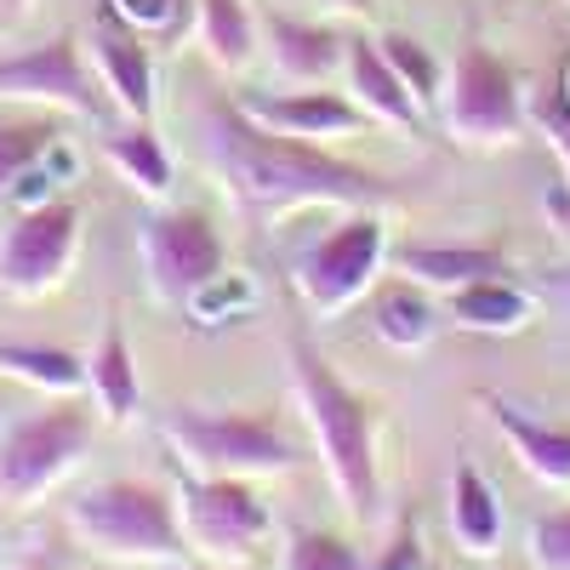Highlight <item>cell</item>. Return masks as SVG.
<instances>
[{
    "label": "cell",
    "mask_w": 570,
    "mask_h": 570,
    "mask_svg": "<svg viewBox=\"0 0 570 570\" xmlns=\"http://www.w3.org/2000/svg\"><path fill=\"white\" fill-rule=\"evenodd\" d=\"M200 142L223 183L228 206L252 228H268L285 212L303 206H337V212H376L389 206V183L320 149L308 137H285L263 120H252L234 98H206L200 109Z\"/></svg>",
    "instance_id": "obj_1"
},
{
    "label": "cell",
    "mask_w": 570,
    "mask_h": 570,
    "mask_svg": "<svg viewBox=\"0 0 570 570\" xmlns=\"http://www.w3.org/2000/svg\"><path fill=\"white\" fill-rule=\"evenodd\" d=\"M285 360H292V383H297V411L308 422L314 456L325 468V485L337 491L354 525L376 519V497H383V473H376V416L383 405L348 389L337 365H331L303 331L285 337Z\"/></svg>",
    "instance_id": "obj_2"
},
{
    "label": "cell",
    "mask_w": 570,
    "mask_h": 570,
    "mask_svg": "<svg viewBox=\"0 0 570 570\" xmlns=\"http://www.w3.org/2000/svg\"><path fill=\"white\" fill-rule=\"evenodd\" d=\"M63 531L109 564H188L177 497L149 480H104L63 502Z\"/></svg>",
    "instance_id": "obj_3"
},
{
    "label": "cell",
    "mask_w": 570,
    "mask_h": 570,
    "mask_svg": "<svg viewBox=\"0 0 570 570\" xmlns=\"http://www.w3.org/2000/svg\"><path fill=\"white\" fill-rule=\"evenodd\" d=\"M160 440L183 468L223 473V480H268V473H292L303 462V445L285 434L274 411L240 405H171L160 416Z\"/></svg>",
    "instance_id": "obj_4"
},
{
    "label": "cell",
    "mask_w": 570,
    "mask_h": 570,
    "mask_svg": "<svg viewBox=\"0 0 570 570\" xmlns=\"http://www.w3.org/2000/svg\"><path fill=\"white\" fill-rule=\"evenodd\" d=\"M98 405L86 394L40 400L23 416L0 422V508H35L52 497L69 473L86 462L91 440H98Z\"/></svg>",
    "instance_id": "obj_5"
},
{
    "label": "cell",
    "mask_w": 570,
    "mask_h": 570,
    "mask_svg": "<svg viewBox=\"0 0 570 570\" xmlns=\"http://www.w3.org/2000/svg\"><path fill=\"white\" fill-rule=\"evenodd\" d=\"M177 513L183 537L200 553V564L246 570L274 537V513L252 491V480H223V473H195L177 462Z\"/></svg>",
    "instance_id": "obj_6"
},
{
    "label": "cell",
    "mask_w": 570,
    "mask_h": 570,
    "mask_svg": "<svg viewBox=\"0 0 570 570\" xmlns=\"http://www.w3.org/2000/svg\"><path fill=\"white\" fill-rule=\"evenodd\" d=\"M445 131L468 149H502L519 137V126L531 120V98L519 69L491 52L485 40H462L456 58L445 63Z\"/></svg>",
    "instance_id": "obj_7"
},
{
    "label": "cell",
    "mask_w": 570,
    "mask_h": 570,
    "mask_svg": "<svg viewBox=\"0 0 570 570\" xmlns=\"http://www.w3.org/2000/svg\"><path fill=\"white\" fill-rule=\"evenodd\" d=\"M0 104L75 115V120H104L115 109L86 58V35H52L23 46V52H0Z\"/></svg>",
    "instance_id": "obj_8"
},
{
    "label": "cell",
    "mask_w": 570,
    "mask_h": 570,
    "mask_svg": "<svg viewBox=\"0 0 570 570\" xmlns=\"http://www.w3.org/2000/svg\"><path fill=\"white\" fill-rule=\"evenodd\" d=\"M137 257H142V274H149V292L166 308H188L212 279H223L228 246H223V234L212 228L206 212L160 206L137 228Z\"/></svg>",
    "instance_id": "obj_9"
},
{
    "label": "cell",
    "mask_w": 570,
    "mask_h": 570,
    "mask_svg": "<svg viewBox=\"0 0 570 570\" xmlns=\"http://www.w3.org/2000/svg\"><path fill=\"white\" fill-rule=\"evenodd\" d=\"M80 223H86L80 206L63 200V195L18 212L0 228V292L18 297V303L52 297L80 257Z\"/></svg>",
    "instance_id": "obj_10"
},
{
    "label": "cell",
    "mask_w": 570,
    "mask_h": 570,
    "mask_svg": "<svg viewBox=\"0 0 570 570\" xmlns=\"http://www.w3.org/2000/svg\"><path fill=\"white\" fill-rule=\"evenodd\" d=\"M383 263H389V223H383V212H348L297 263V297L308 303V314H343L354 297L371 292V279H376Z\"/></svg>",
    "instance_id": "obj_11"
},
{
    "label": "cell",
    "mask_w": 570,
    "mask_h": 570,
    "mask_svg": "<svg viewBox=\"0 0 570 570\" xmlns=\"http://www.w3.org/2000/svg\"><path fill=\"white\" fill-rule=\"evenodd\" d=\"M86 58L98 69L115 115L126 120H155L160 104V80H155V46L137 29H126L109 7H98V23L86 29Z\"/></svg>",
    "instance_id": "obj_12"
},
{
    "label": "cell",
    "mask_w": 570,
    "mask_h": 570,
    "mask_svg": "<svg viewBox=\"0 0 570 570\" xmlns=\"http://www.w3.org/2000/svg\"><path fill=\"white\" fill-rule=\"evenodd\" d=\"M263 52L285 86H331L337 69H348V35L331 18L268 12L263 18Z\"/></svg>",
    "instance_id": "obj_13"
},
{
    "label": "cell",
    "mask_w": 570,
    "mask_h": 570,
    "mask_svg": "<svg viewBox=\"0 0 570 570\" xmlns=\"http://www.w3.org/2000/svg\"><path fill=\"white\" fill-rule=\"evenodd\" d=\"M240 104L252 120L285 131V137H348L360 126H371V115L348 98V91H331V86H292V91H240Z\"/></svg>",
    "instance_id": "obj_14"
},
{
    "label": "cell",
    "mask_w": 570,
    "mask_h": 570,
    "mask_svg": "<svg viewBox=\"0 0 570 570\" xmlns=\"http://www.w3.org/2000/svg\"><path fill=\"white\" fill-rule=\"evenodd\" d=\"M394 268L405 279H416L422 292H462V285H480V279H508L513 263L502 246L491 240H422V246H400Z\"/></svg>",
    "instance_id": "obj_15"
},
{
    "label": "cell",
    "mask_w": 570,
    "mask_h": 570,
    "mask_svg": "<svg viewBox=\"0 0 570 570\" xmlns=\"http://www.w3.org/2000/svg\"><path fill=\"white\" fill-rule=\"evenodd\" d=\"M348 98L371 115V126H394L405 137L422 131V104L405 91V80L394 75V63L383 58L376 40H348Z\"/></svg>",
    "instance_id": "obj_16"
},
{
    "label": "cell",
    "mask_w": 570,
    "mask_h": 570,
    "mask_svg": "<svg viewBox=\"0 0 570 570\" xmlns=\"http://www.w3.org/2000/svg\"><path fill=\"white\" fill-rule=\"evenodd\" d=\"M86 400L115 428L142 411V376H137V354H131V337H126L120 320H109L104 337L86 354Z\"/></svg>",
    "instance_id": "obj_17"
},
{
    "label": "cell",
    "mask_w": 570,
    "mask_h": 570,
    "mask_svg": "<svg viewBox=\"0 0 570 570\" xmlns=\"http://www.w3.org/2000/svg\"><path fill=\"white\" fill-rule=\"evenodd\" d=\"M485 416L497 422V434L508 440V451L525 462L537 480L548 485H570V428L531 416L525 405H513L502 394H485Z\"/></svg>",
    "instance_id": "obj_18"
},
{
    "label": "cell",
    "mask_w": 570,
    "mask_h": 570,
    "mask_svg": "<svg viewBox=\"0 0 570 570\" xmlns=\"http://www.w3.org/2000/svg\"><path fill=\"white\" fill-rule=\"evenodd\" d=\"M195 35L217 75H246L263 52V18L252 0H195Z\"/></svg>",
    "instance_id": "obj_19"
},
{
    "label": "cell",
    "mask_w": 570,
    "mask_h": 570,
    "mask_svg": "<svg viewBox=\"0 0 570 570\" xmlns=\"http://www.w3.org/2000/svg\"><path fill=\"white\" fill-rule=\"evenodd\" d=\"M445 508H451V537H456L462 559H491L502 548V502L473 462L451 468V502Z\"/></svg>",
    "instance_id": "obj_20"
},
{
    "label": "cell",
    "mask_w": 570,
    "mask_h": 570,
    "mask_svg": "<svg viewBox=\"0 0 570 570\" xmlns=\"http://www.w3.org/2000/svg\"><path fill=\"white\" fill-rule=\"evenodd\" d=\"M104 155H109V166L137 188L142 200H166L171 195L177 166H171V149L160 142L155 120H126L120 131H109L104 137Z\"/></svg>",
    "instance_id": "obj_21"
},
{
    "label": "cell",
    "mask_w": 570,
    "mask_h": 570,
    "mask_svg": "<svg viewBox=\"0 0 570 570\" xmlns=\"http://www.w3.org/2000/svg\"><path fill=\"white\" fill-rule=\"evenodd\" d=\"M451 314L468 331H485V337H508V331H525L537 314V297L513 279H480V285H462L451 292Z\"/></svg>",
    "instance_id": "obj_22"
},
{
    "label": "cell",
    "mask_w": 570,
    "mask_h": 570,
    "mask_svg": "<svg viewBox=\"0 0 570 570\" xmlns=\"http://www.w3.org/2000/svg\"><path fill=\"white\" fill-rule=\"evenodd\" d=\"M0 376L63 400V394H86V360L69 348H46V343H0Z\"/></svg>",
    "instance_id": "obj_23"
},
{
    "label": "cell",
    "mask_w": 570,
    "mask_h": 570,
    "mask_svg": "<svg viewBox=\"0 0 570 570\" xmlns=\"http://www.w3.org/2000/svg\"><path fill=\"white\" fill-rule=\"evenodd\" d=\"M371 325H376V337H383L389 348L411 354V348H428L440 337V308H434V297H428L416 279H400V285H389V292L376 297Z\"/></svg>",
    "instance_id": "obj_24"
},
{
    "label": "cell",
    "mask_w": 570,
    "mask_h": 570,
    "mask_svg": "<svg viewBox=\"0 0 570 570\" xmlns=\"http://www.w3.org/2000/svg\"><path fill=\"white\" fill-rule=\"evenodd\" d=\"M52 142H63V126H58V115H46V109H23L12 120H0V200H12V188L23 183V171L35 160H46Z\"/></svg>",
    "instance_id": "obj_25"
},
{
    "label": "cell",
    "mask_w": 570,
    "mask_h": 570,
    "mask_svg": "<svg viewBox=\"0 0 570 570\" xmlns=\"http://www.w3.org/2000/svg\"><path fill=\"white\" fill-rule=\"evenodd\" d=\"M376 46H383V58L394 63V75L405 80V91H411L422 109H434V104L445 98V69H440V58L428 52L416 35H405V29H383V35H376Z\"/></svg>",
    "instance_id": "obj_26"
},
{
    "label": "cell",
    "mask_w": 570,
    "mask_h": 570,
    "mask_svg": "<svg viewBox=\"0 0 570 570\" xmlns=\"http://www.w3.org/2000/svg\"><path fill=\"white\" fill-rule=\"evenodd\" d=\"M109 12L149 46H171L177 35L195 29V0H109Z\"/></svg>",
    "instance_id": "obj_27"
},
{
    "label": "cell",
    "mask_w": 570,
    "mask_h": 570,
    "mask_svg": "<svg viewBox=\"0 0 570 570\" xmlns=\"http://www.w3.org/2000/svg\"><path fill=\"white\" fill-rule=\"evenodd\" d=\"M279 570H365L360 548L348 537H331V531H292L285 537V559Z\"/></svg>",
    "instance_id": "obj_28"
},
{
    "label": "cell",
    "mask_w": 570,
    "mask_h": 570,
    "mask_svg": "<svg viewBox=\"0 0 570 570\" xmlns=\"http://www.w3.org/2000/svg\"><path fill=\"white\" fill-rule=\"evenodd\" d=\"M531 126L548 137V149H553V160L570 183V91H564V80L548 86V91H531Z\"/></svg>",
    "instance_id": "obj_29"
},
{
    "label": "cell",
    "mask_w": 570,
    "mask_h": 570,
    "mask_svg": "<svg viewBox=\"0 0 570 570\" xmlns=\"http://www.w3.org/2000/svg\"><path fill=\"white\" fill-rule=\"evenodd\" d=\"M525 553H531V570H570V508H553V513L531 519Z\"/></svg>",
    "instance_id": "obj_30"
},
{
    "label": "cell",
    "mask_w": 570,
    "mask_h": 570,
    "mask_svg": "<svg viewBox=\"0 0 570 570\" xmlns=\"http://www.w3.org/2000/svg\"><path fill=\"white\" fill-rule=\"evenodd\" d=\"M365 570H428V559H422V531H416V513H411V508H400L389 542L376 548V559H371Z\"/></svg>",
    "instance_id": "obj_31"
},
{
    "label": "cell",
    "mask_w": 570,
    "mask_h": 570,
    "mask_svg": "<svg viewBox=\"0 0 570 570\" xmlns=\"http://www.w3.org/2000/svg\"><path fill=\"white\" fill-rule=\"evenodd\" d=\"M542 217H548V228L559 234V240L570 246V183H548L542 188Z\"/></svg>",
    "instance_id": "obj_32"
},
{
    "label": "cell",
    "mask_w": 570,
    "mask_h": 570,
    "mask_svg": "<svg viewBox=\"0 0 570 570\" xmlns=\"http://www.w3.org/2000/svg\"><path fill=\"white\" fill-rule=\"evenodd\" d=\"M314 18H371L376 0H308Z\"/></svg>",
    "instance_id": "obj_33"
},
{
    "label": "cell",
    "mask_w": 570,
    "mask_h": 570,
    "mask_svg": "<svg viewBox=\"0 0 570 570\" xmlns=\"http://www.w3.org/2000/svg\"><path fill=\"white\" fill-rule=\"evenodd\" d=\"M29 12H35V0H0V23H7V29H12V23H23Z\"/></svg>",
    "instance_id": "obj_34"
},
{
    "label": "cell",
    "mask_w": 570,
    "mask_h": 570,
    "mask_svg": "<svg viewBox=\"0 0 570 570\" xmlns=\"http://www.w3.org/2000/svg\"><path fill=\"white\" fill-rule=\"evenodd\" d=\"M548 292H553V303H559V308H570V263L548 279Z\"/></svg>",
    "instance_id": "obj_35"
},
{
    "label": "cell",
    "mask_w": 570,
    "mask_h": 570,
    "mask_svg": "<svg viewBox=\"0 0 570 570\" xmlns=\"http://www.w3.org/2000/svg\"><path fill=\"white\" fill-rule=\"evenodd\" d=\"M12 570H63V564H58L52 553H23V559H18Z\"/></svg>",
    "instance_id": "obj_36"
},
{
    "label": "cell",
    "mask_w": 570,
    "mask_h": 570,
    "mask_svg": "<svg viewBox=\"0 0 570 570\" xmlns=\"http://www.w3.org/2000/svg\"><path fill=\"white\" fill-rule=\"evenodd\" d=\"M7 411H12V405H7V394H0V422H7Z\"/></svg>",
    "instance_id": "obj_37"
},
{
    "label": "cell",
    "mask_w": 570,
    "mask_h": 570,
    "mask_svg": "<svg viewBox=\"0 0 570 570\" xmlns=\"http://www.w3.org/2000/svg\"><path fill=\"white\" fill-rule=\"evenodd\" d=\"M195 570H223V564H195ZM246 570H252V564H246Z\"/></svg>",
    "instance_id": "obj_38"
},
{
    "label": "cell",
    "mask_w": 570,
    "mask_h": 570,
    "mask_svg": "<svg viewBox=\"0 0 570 570\" xmlns=\"http://www.w3.org/2000/svg\"><path fill=\"white\" fill-rule=\"evenodd\" d=\"M564 91H570V75H564Z\"/></svg>",
    "instance_id": "obj_39"
}]
</instances>
